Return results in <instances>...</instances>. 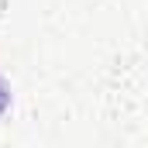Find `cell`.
<instances>
[{
    "mask_svg": "<svg viewBox=\"0 0 148 148\" xmlns=\"http://www.w3.org/2000/svg\"><path fill=\"white\" fill-rule=\"evenodd\" d=\"M7 103H10V90H7V83L0 79V114L7 110Z\"/></svg>",
    "mask_w": 148,
    "mask_h": 148,
    "instance_id": "obj_1",
    "label": "cell"
}]
</instances>
